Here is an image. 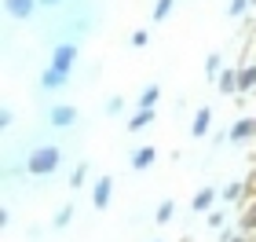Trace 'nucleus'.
<instances>
[{
  "label": "nucleus",
  "mask_w": 256,
  "mask_h": 242,
  "mask_svg": "<svg viewBox=\"0 0 256 242\" xmlns=\"http://www.w3.org/2000/svg\"><path fill=\"white\" fill-rule=\"evenodd\" d=\"M154 242H161V238H154Z\"/></svg>",
  "instance_id": "nucleus-30"
},
{
  "label": "nucleus",
  "mask_w": 256,
  "mask_h": 242,
  "mask_svg": "<svg viewBox=\"0 0 256 242\" xmlns=\"http://www.w3.org/2000/svg\"><path fill=\"white\" fill-rule=\"evenodd\" d=\"M8 224H11V209L4 205V209H0V227H8Z\"/></svg>",
  "instance_id": "nucleus-28"
},
{
  "label": "nucleus",
  "mask_w": 256,
  "mask_h": 242,
  "mask_svg": "<svg viewBox=\"0 0 256 242\" xmlns=\"http://www.w3.org/2000/svg\"><path fill=\"white\" fill-rule=\"evenodd\" d=\"M249 92H256V63L238 70V96H249Z\"/></svg>",
  "instance_id": "nucleus-15"
},
{
  "label": "nucleus",
  "mask_w": 256,
  "mask_h": 242,
  "mask_svg": "<svg viewBox=\"0 0 256 242\" xmlns=\"http://www.w3.org/2000/svg\"><path fill=\"white\" fill-rule=\"evenodd\" d=\"M252 136H256V118H238L227 129V143H249Z\"/></svg>",
  "instance_id": "nucleus-5"
},
{
  "label": "nucleus",
  "mask_w": 256,
  "mask_h": 242,
  "mask_svg": "<svg viewBox=\"0 0 256 242\" xmlns=\"http://www.w3.org/2000/svg\"><path fill=\"white\" fill-rule=\"evenodd\" d=\"M4 8H8V15L11 19H33V11L40 8V0H4Z\"/></svg>",
  "instance_id": "nucleus-9"
},
{
  "label": "nucleus",
  "mask_w": 256,
  "mask_h": 242,
  "mask_svg": "<svg viewBox=\"0 0 256 242\" xmlns=\"http://www.w3.org/2000/svg\"><path fill=\"white\" fill-rule=\"evenodd\" d=\"M77 55H80V48H77L74 41H59L52 48V63L48 66H52V70H59V74H70L77 66Z\"/></svg>",
  "instance_id": "nucleus-2"
},
{
  "label": "nucleus",
  "mask_w": 256,
  "mask_h": 242,
  "mask_svg": "<svg viewBox=\"0 0 256 242\" xmlns=\"http://www.w3.org/2000/svg\"><path fill=\"white\" fill-rule=\"evenodd\" d=\"M154 121H158V110H136L132 118H128V125H124V129H128V132L136 136V132L150 129V125H154Z\"/></svg>",
  "instance_id": "nucleus-12"
},
{
  "label": "nucleus",
  "mask_w": 256,
  "mask_h": 242,
  "mask_svg": "<svg viewBox=\"0 0 256 242\" xmlns=\"http://www.w3.org/2000/svg\"><path fill=\"white\" fill-rule=\"evenodd\" d=\"M48 121H52V129H74L77 125V107L74 103H55L48 110Z\"/></svg>",
  "instance_id": "nucleus-4"
},
{
  "label": "nucleus",
  "mask_w": 256,
  "mask_h": 242,
  "mask_svg": "<svg viewBox=\"0 0 256 242\" xmlns=\"http://www.w3.org/2000/svg\"><path fill=\"white\" fill-rule=\"evenodd\" d=\"M216 202H220V187H202V191L190 198V209H194V213H212Z\"/></svg>",
  "instance_id": "nucleus-8"
},
{
  "label": "nucleus",
  "mask_w": 256,
  "mask_h": 242,
  "mask_svg": "<svg viewBox=\"0 0 256 242\" xmlns=\"http://www.w3.org/2000/svg\"><path fill=\"white\" fill-rule=\"evenodd\" d=\"M121 110H124V99H121V96L106 99V114H110V118H114V114H121Z\"/></svg>",
  "instance_id": "nucleus-25"
},
{
  "label": "nucleus",
  "mask_w": 256,
  "mask_h": 242,
  "mask_svg": "<svg viewBox=\"0 0 256 242\" xmlns=\"http://www.w3.org/2000/svg\"><path fill=\"white\" fill-rule=\"evenodd\" d=\"M114 202V176H99L96 183H92V209H110Z\"/></svg>",
  "instance_id": "nucleus-3"
},
{
  "label": "nucleus",
  "mask_w": 256,
  "mask_h": 242,
  "mask_svg": "<svg viewBox=\"0 0 256 242\" xmlns=\"http://www.w3.org/2000/svg\"><path fill=\"white\" fill-rule=\"evenodd\" d=\"M66 85H70V74H59V70H52V66L40 74V88L44 92H62Z\"/></svg>",
  "instance_id": "nucleus-13"
},
{
  "label": "nucleus",
  "mask_w": 256,
  "mask_h": 242,
  "mask_svg": "<svg viewBox=\"0 0 256 242\" xmlns=\"http://www.w3.org/2000/svg\"><path fill=\"white\" fill-rule=\"evenodd\" d=\"M55 4H62V0H40V8H55Z\"/></svg>",
  "instance_id": "nucleus-29"
},
{
  "label": "nucleus",
  "mask_w": 256,
  "mask_h": 242,
  "mask_svg": "<svg viewBox=\"0 0 256 242\" xmlns=\"http://www.w3.org/2000/svg\"><path fill=\"white\" fill-rule=\"evenodd\" d=\"M252 118H256V114H252Z\"/></svg>",
  "instance_id": "nucleus-31"
},
{
  "label": "nucleus",
  "mask_w": 256,
  "mask_h": 242,
  "mask_svg": "<svg viewBox=\"0 0 256 242\" xmlns=\"http://www.w3.org/2000/svg\"><path fill=\"white\" fill-rule=\"evenodd\" d=\"M158 99H161V85H146V88L136 96V107H139V110H158Z\"/></svg>",
  "instance_id": "nucleus-14"
},
{
  "label": "nucleus",
  "mask_w": 256,
  "mask_h": 242,
  "mask_svg": "<svg viewBox=\"0 0 256 242\" xmlns=\"http://www.w3.org/2000/svg\"><path fill=\"white\" fill-rule=\"evenodd\" d=\"M128 44H132V48H146V44H150V30H132Z\"/></svg>",
  "instance_id": "nucleus-24"
},
{
  "label": "nucleus",
  "mask_w": 256,
  "mask_h": 242,
  "mask_svg": "<svg viewBox=\"0 0 256 242\" xmlns=\"http://www.w3.org/2000/svg\"><path fill=\"white\" fill-rule=\"evenodd\" d=\"M62 165V147L59 143H40V147H33V151L26 154V161H22V172L33 180H48L55 176Z\"/></svg>",
  "instance_id": "nucleus-1"
},
{
  "label": "nucleus",
  "mask_w": 256,
  "mask_h": 242,
  "mask_svg": "<svg viewBox=\"0 0 256 242\" xmlns=\"http://www.w3.org/2000/svg\"><path fill=\"white\" fill-rule=\"evenodd\" d=\"M249 8H252V0H230V4H227V15H230V19H242Z\"/></svg>",
  "instance_id": "nucleus-22"
},
{
  "label": "nucleus",
  "mask_w": 256,
  "mask_h": 242,
  "mask_svg": "<svg viewBox=\"0 0 256 242\" xmlns=\"http://www.w3.org/2000/svg\"><path fill=\"white\" fill-rule=\"evenodd\" d=\"M242 231H256V198L246 205V213H242V220H238Z\"/></svg>",
  "instance_id": "nucleus-19"
},
{
  "label": "nucleus",
  "mask_w": 256,
  "mask_h": 242,
  "mask_svg": "<svg viewBox=\"0 0 256 242\" xmlns=\"http://www.w3.org/2000/svg\"><path fill=\"white\" fill-rule=\"evenodd\" d=\"M172 8H176V0H158L154 11H150V19H154V22H165V19L172 15Z\"/></svg>",
  "instance_id": "nucleus-20"
},
{
  "label": "nucleus",
  "mask_w": 256,
  "mask_h": 242,
  "mask_svg": "<svg viewBox=\"0 0 256 242\" xmlns=\"http://www.w3.org/2000/svg\"><path fill=\"white\" fill-rule=\"evenodd\" d=\"M216 88H220V96H238V70L234 66H224V74L216 77Z\"/></svg>",
  "instance_id": "nucleus-11"
},
{
  "label": "nucleus",
  "mask_w": 256,
  "mask_h": 242,
  "mask_svg": "<svg viewBox=\"0 0 256 242\" xmlns=\"http://www.w3.org/2000/svg\"><path fill=\"white\" fill-rule=\"evenodd\" d=\"M70 220H74V205H62V209L59 213H55V231H62V227H70Z\"/></svg>",
  "instance_id": "nucleus-21"
},
{
  "label": "nucleus",
  "mask_w": 256,
  "mask_h": 242,
  "mask_svg": "<svg viewBox=\"0 0 256 242\" xmlns=\"http://www.w3.org/2000/svg\"><path fill=\"white\" fill-rule=\"evenodd\" d=\"M11 125H15V114H11V107H4V110H0V129H11Z\"/></svg>",
  "instance_id": "nucleus-27"
},
{
  "label": "nucleus",
  "mask_w": 256,
  "mask_h": 242,
  "mask_svg": "<svg viewBox=\"0 0 256 242\" xmlns=\"http://www.w3.org/2000/svg\"><path fill=\"white\" fill-rule=\"evenodd\" d=\"M172 216H176V198H165V202H158V213H154V220L165 227L172 224Z\"/></svg>",
  "instance_id": "nucleus-16"
},
{
  "label": "nucleus",
  "mask_w": 256,
  "mask_h": 242,
  "mask_svg": "<svg viewBox=\"0 0 256 242\" xmlns=\"http://www.w3.org/2000/svg\"><path fill=\"white\" fill-rule=\"evenodd\" d=\"M205 74L212 77V81L224 74V55H220V52H208V55H205Z\"/></svg>",
  "instance_id": "nucleus-17"
},
{
  "label": "nucleus",
  "mask_w": 256,
  "mask_h": 242,
  "mask_svg": "<svg viewBox=\"0 0 256 242\" xmlns=\"http://www.w3.org/2000/svg\"><path fill=\"white\" fill-rule=\"evenodd\" d=\"M158 161V147L154 143H143V147H136L132 151V158H128V165H132L136 172H146L150 165Z\"/></svg>",
  "instance_id": "nucleus-6"
},
{
  "label": "nucleus",
  "mask_w": 256,
  "mask_h": 242,
  "mask_svg": "<svg viewBox=\"0 0 256 242\" xmlns=\"http://www.w3.org/2000/svg\"><path fill=\"white\" fill-rule=\"evenodd\" d=\"M84 176H88V161H77L74 172H70V191H80V187H84Z\"/></svg>",
  "instance_id": "nucleus-18"
},
{
  "label": "nucleus",
  "mask_w": 256,
  "mask_h": 242,
  "mask_svg": "<svg viewBox=\"0 0 256 242\" xmlns=\"http://www.w3.org/2000/svg\"><path fill=\"white\" fill-rule=\"evenodd\" d=\"M208 227H212V231H224V227H227V213L212 209V213H208Z\"/></svg>",
  "instance_id": "nucleus-23"
},
{
  "label": "nucleus",
  "mask_w": 256,
  "mask_h": 242,
  "mask_svg": "<svg viewBox=\"0 0 256 242\" xmlns=\"http://www.w3.org/2000/svg\"><path fill=\"white\" fill-rule=\"evenodd\" d=\"M208 129H212V107H198L190 118V136L202 140V136H208Z\"/></svg>",
  "instance_id": "nucleus-7"
},
{
  "label": "nucleus",
  "mask_w": 256,
  "mask_h": 242,
  "mask_svg": "<svg viewBox=\"0 0 256 242\" xmlns=\"http://www.w3.org/2000/svg\"><path fill=\"white\" fill-rule=\"evenodd\" d=\"M246 191H249V183H246V180H230L227 187H220V202H227V205H238L242 198H246Z\"/></svg>",
  "instance_id": "nucleus-10"
},
{
  "label": "nucleus",
  "mask_w": 256,
  "mask_h": 242,
  "mask_svg": "<svg viewBox=\"0 0 256 242\" xmlns=\"http://www.w3.org/2000/svg\"><path fill=\"white\" fill-rule=\"evenodd\" d=\"M220 242H249V238H246V231H227V227H224Z\"/></svg>",
  "instance_id": "nucleus-26"
}]
</instances>
